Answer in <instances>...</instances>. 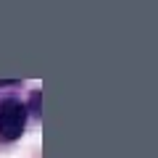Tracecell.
Masks as SVG:
<instances>
[{
	"label": "cell",
	"mask_w": 158,
	"mask_h": 158,
	"mask_svg": "<svg viewBox=\"0 0 158 158\" xmlns=\"http://www.w3.org/2000/svg\"><path fill=\"white\" fill-rule=\"evenodd\" d=\"M27 124V108L19 100H3L0 103V140H16L21 137Z\"/></svg>",
	"instance_id": "1"
},
{
	"label": "cell",
	"mask_w": 158,
	"mask_h": 158,
	"mask_svg": "<svg viewBox=\"0 0 158 158\" xmlns=\"http://www.w3.org/2000/svg\"><path fill=\"white\" fill-rule=\"evenodd\" d=\"M37 108H40V92H34L32 95V111L37 113Z\"/></svg>",
	"instance_id": "2"
}]
</instances>
